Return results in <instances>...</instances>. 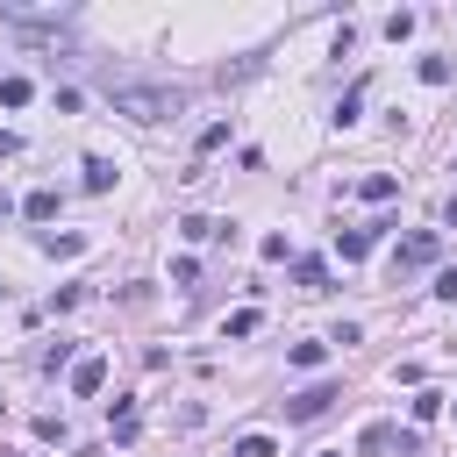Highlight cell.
Segmentation results:
<instances>
[{
    "mask_svg": "<svg viewBox=\"0 0 457 457\" xmlns=\"http://www.w3.org/2000/svg\"><path fill=\"white\" fill-rule=\"evenodd\" d=\"M114 114H129V121H171V114H186V93L179 86H114Z\"/></svg>",
    "mask_w": 457,
    "mask_h": 457,
    "instance_id": "obj_1",
    "label": "cell"
},
{
    "mask_svg": "<svg viewBox=\"0 0 457 457\" xmlns=\"http://www.w3.org/2000/svg\"><path fill=\"white\" fill-rule=\"evenodd\" d=\"M357 450H364V457H393V450H400V457H414V450H421V436H414V428H393V421H371V428L357 436Z\"/></svg>",
    "mask_w": 457,
    "mask_h": 457,
    "instance_id": "obj_2",
    "label": "cell"
},
{
    "mask_svg": "<svg viewBox=\"0 0 457 457\" xmlns=\"http://www.w3.org/2000/svg\"><path fill=\"white\" fill-rule=\"evenodd\" d=\"M336 400H343V386H336V378H321V386H307V393H293V400H286V421H321Z\"/></svg>",
    "mask_w": 457,
    "mask_h": 457,
    "instance_id": "obj_3",
    "label": "cell"
},
{
    "mask_svg": "<svg viewBox=\"0 0 457 457\" xmlns=\"http://www.w3.org/2000/svg\"><path fill=\"white\" fill-rule=\"evenodd\" d=\"M179 236H186V243H228L236 228H228V221H214V214H186V221H179Z\"/></svg>",
    "mask_w": 457,
    "mask_h": 457,
    "instance_id": "obj_4",
    "label": "cell"
},
{
    "mask_svg": "<svg viewBox=\"0 0 457 457\" xmlns=\"http://www.w3.org/2000/svg\"><path fill=\"white\" fill-rule=\"evenodd\" d=\"M443 257V243L428 236V228H414V236H400V264H436Z\"/></svg>",
    "mask_w": 457,
    "mask_h": 457,
    "instance_id": "obj_5",
    "label": "cell"
},
{
    "mask_svg": "<svg viewBox=\"0 0 457 457\" xmlns=\"http://www.w3.org/2000/svg\"><path fill=\"white\" fill-rule=\"evenodd\" d=\"M100 386H107V357H79V364H71V393H86V400H93Z\"/></svg>",
    "mask_w": 457,
    "mask_h": 457,
    "instance_id": "obj_6",
    "label": "cell"
},
{
    "mask_svg": "<svg viewBox=\"0 0 457 457\" xmlns=\"http://www.w3.org/2000/svg\"><path fill=\"white\" fill-rule=\"evenodd\" d=\"M371 236H378V228H343V236H336V257H343V264H357V257L371 250Z\"/></svg>",
    "mask_w": 457,
    "mask_h": 457,
    "instance_id": "obj_7",
    "label": "cell"
},
{
    "mask_svg": "<svg viewBox=\"0 0 457 457\" xmlns=\"http://www.w3.org/2000/svg\"><path fill=\"white\" fill-rule=\"evenodd\" d=\"M21 214H29V221H50V214H57V186H36V193L21 200Z\"/></svg>",
    "mask_w": 457,
    "mask_h": 457,
    "instance_id": "obj_8",
    "label": "cell"
},
{
    "mask_svg": "<svg viewBox=\"0 0 457 457\" xmlns=\"http://www.w3.org/2000/svg\"><path fill=\"white\" fill-rule=\"evenodd\" d=\"M293 278H300L307 293H321V286H328V264H321V257H293Z\"/></svg>",
    "mask_w": 457,
    "mask_h": 457,
    "instance_id": "obj_9",
    "label": "cell"
},
{
    "mask_svg": "<svg viewBox=\"0 0 457 457\" xmlns=\"http://www.w3.org/2000/svg\"><path fill=\"white\" fill-rule=\"evenodd\" d=\"M393 193H400V179H393V171H371V179L357 186V200H393Z\"/></svg>",
    "mask_w": 457,
    "mask_h": 457,
    "instance_id": "obj_10",
    "label": "cell"
},
{
    "mask_svg": "<svg viewBox=\"0 0 457 457\" xmlns=\"http://www.w3.org/2000/svg\"><path fill=\"white\" fill-rule=\"evenodd\" d=\"M114 186V164L107 157H86V193H107Z\"/></svg>",
    "mask_w": 457,
    "mask_h": 457,
    "instance_id": "obj_11",
    "label": "cell"
},
{
    "mask_svg": "<svg viewBox=\"0 0 457 457\" xmlns=\"http://www.w3.org/2000/svg\"><path fill=\"white\" fill-rule=\"evenodd\" d=\"M293 364H300V371H321V364H328V343H293Z\"/></svg>",
    "mask_w": 457,
    "mask_h": 457,
    "instance_id": "obj_12",
    "label": "cell"
},
{
    "mask_svg": "<svg viewBox=\"0 0 457 457\" xmlns=\"http://www.w3.org/2000/svg\"><path fill=\"white\" fill-rule=\"evenodd\" d=\"M114 443H136V400H114Z\"/></svg>",
    "mask_w": 457,
    "mask_h": 457,
    "instance_id": "obj_13",
    "label": "cell"
},
{
    "mask_svg": "<svg viewBox=\"0 0 457 457\" xmlns=\"http://www.w3.org/2000/svg\"><path fill=\"white\" fill-rule=\"evenodd\" d=\"M29 93H36L29 79H0V107H29Z\"/></svg>",
    "mask_w": 457,
    "mask_h": 457,
    "instance_id": "obj_14",
    "label": "cell"
},
{
    "mask_svg": "<svg viewBox=\"0 0 457 457\" xmlns=\"http://www.w3.org/2000/svg\"><path fill=\"white\" fill-rule=\"evenodd\" d=\"M43 250H50V257H79V250H86V236H57V228H50V236H43Z\"/></svg>",
    "mask_w": 457,
    "mask_h": 457,
    "instance_id": "obj_15",
    "label": "cell"
},
{
    "mask_svg": "<svg viewBox=\"0 0 457 457\" xmlns=\"http://www.w3.org/2000/svg\"><path fill=\"white\" fill-rule=\"evenodd\" d=\"M357 107H364V86H350V93H343V100H336V121H343V129H350V121H357Z\"/></svg>",
    "mask_w": 457,
    "mask_h": 457,
    "instance_id": "obj_16",
    "label": "cell"
},
{
    "mask_svg": "<svg viewBox=\"0 0 457 457\" xmlns=\"http://www.w3.org/2000/svg\"><path fill=\"white\" fill-rule=\"evenodd\" d=\"M228 336H257V307H236L228 314Z\"/></svg>",
    "mask_w": 457,
    "mask_h": 457,
    "instance_id": "obj_17",
    "label": "cell"
},
{
    "mask_svg": "<svg viewBox=\"0 0 457 457\" xmlns=\"http://www.w3.org/2000/svg\"><path fill=\"white\" fill-rule=\"evenodd\" d=\"M228 457H271V436H243V443H236Z\"/></svg>",
    "mask_w": 457,
    "mask_h": 457,
    "instance_id": "obj_18",
    "label": "cell"
},
{
    "mask_svg": "<svg viewBox=\"0 0 457 457\" xmlns=\"http://www.w3.org/2000/svg\"><path fill=\"white\" fill-rule=\"evenodd\" d=\"M14 150H21V136H14V129H0V157H14Z\"/></svg>",
    "mask_w": 457,
    "mask_h": 457,
    "instance_id": "obj_19",
    "label": "cell"
},
{
    "mask_svg": "<svg viewBox=\"0 0 457 457\" xmlns=\"http://www.w3.org/2000/svg\"><path fill=\"white\" fill-rule=\"evenodd\" d=\"M321 457H343V450H321Z\"/></svg>",
    "mask_w": 457,
    "mask_h": 457,
    "instance_id": "obj_20",
    "label": "cell"
},
{
    "mask_svg": "<svg viewBox=\"0 0 457 457\" xmlns=\"http://www.w3.org/2000/svg\"><path fill=\"white\" fill-rule=\"evenodd\" d=\"M0 221H7V200H0Z\"/></svg>",
    "mask_w": 457,
    "mask_h": 457,
    "instance_id": "obj_21",
    "label": "cell"
}]
</instances>
